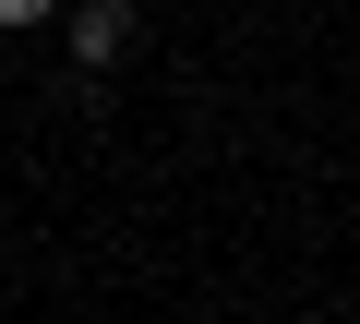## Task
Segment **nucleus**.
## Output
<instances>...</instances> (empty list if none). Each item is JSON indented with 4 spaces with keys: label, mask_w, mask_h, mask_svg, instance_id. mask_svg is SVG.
I'll return each instance as SVG.
<instances>
[{
    "label": "nucleus",
    "mask_w": 360,
    "mask_h": 324,
    "mask_svg": "<svg viewBox=\"0 0 360 324\" xmlns=\"http://www.w3.org/2000/svg\"><path fill=\"white\" fill-rule=\"evenodd\" d=\"M60 13V0H0V25H49Z\"/></svg>",
    "instance_id": "nucleus-2"
},
{
    "label": "nucleus",
    "mask_w": 360,
    "mask_h": 324,
    "mask_svg": "<svg viewBox=\"0 0 360 324\" xmlns=\"http://www.w3.org/2000/svg\"><path fill=\"white\" fill-rule=\"evenodd\" d=\"M72 60H84V72L120 60V13H108V0H84V13H72Z\"/></svg>",
    "instance_id": "nucleus-1"
},
{
    "label": "nucleus",
    "mask_w": 360,
    "mask_h": 324,
    "mask_svg": "<svg viewBox=\"0 0 360 324\" xmlns=\"http://www.w3.org/2000/svg\"><path fill=\"white\" fill-rule=\"evenodd\" d=\"M108 13H132V0H108Z\"/></svg>",
    "instance_id": "nucleus-3"
}]
</instances>
